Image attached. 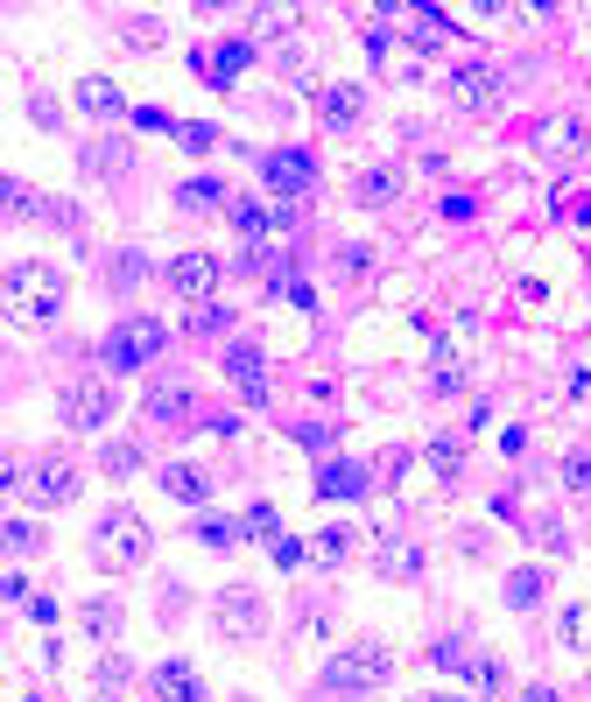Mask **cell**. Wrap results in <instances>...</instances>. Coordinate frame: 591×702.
<instances>
[{
    "instance_id": "45",
    "label": "cell",
    "mask_w": 591,
    "mask_h": 702,
    "mask_svg": "<svg viewBox=\"0 0 591 702\" xmlns=\"http://www.w3.org/2000/svg\"><path fill=\"white\" fill-rule=\"evenodd\" d=\"M22 702H42V695H22Z\"/></svg>"
},
{
    "instance_id": "33",
    "label": "cell",
    "mask_w": 591,
    "mask_h": 702,
    "mask_svg": "<svg viewBox=\"0 0 591 702\" xmlns=\"http://www.w3.org/2000/svg\"><path fill=\"white\" fill-rule=\"evenodd\" d=\"M430 661L443 667V675H471V661H479V653H465V647H451V639H443V647H430Z\"/></svg>"
},
{
    "instance_id": "9",
    "label": "cell",
    "mask_w": 591,
    "mask_h": 702,
    "mask_svg": "<svg viewBox=\"0 0 591 702\" xmlns=\"http://www.w3.org/2000/svg\"><path fill=\"white\" fill-rule=\"evenodd\" d=\"M22 492H28L36 506H71V499H78V464H64V457H42V464L28 471Z\"/></svg>"
},
{
    "instance_id": "5",
    "label": "cell",
    "mask_w": 591,
    "mask_h": 702,
    "mask_svg": "<svg viewBox=\"0 0 591 702\" xmlns=\"http://www.w3.org/2000/svg\"><path fill=\"white\" fill-rule=\"evenodd\" d=\"M113 408H121V386H113L106 372H85V380L64 394L71 429H106V422H113Z\"/></svg>"
},
{
    "instance_id": "12",
    "label": "cell",
    "mask_w": 591,
    "mask_h": 702,
    "mask_svg": "<svg viewBox=\"0 0 591 702\" xmlns=\"http://www.w3.org/2000/svg\"><path fill=\"white\" fill-rule=\"evenodd\" d=\"M261 176H268V190H275V197H303V190H310V176H317V169H310V155H296V148H282V155H268V162H261Z\"/></svg>"
},
{
    "instance_id": "32",
    "label": "cell",
    "mask_w": 591,
    "mask_h": 702,
    "mask_svg": "<svg viewBox=\"0 0 591 702\" xmlns=\"http://www.w3.org/2000/svg\"><path fill=\"white\" fill-rule=\"evenodd\" d=\"M148 414H155V422H184V414H190V400L162 386V394H148Z\"/></svg>"
},
{
    "instance_id": "14",
    "label": "cell",
    "mask_w": 591,
    "mask_h": 702,
    "mask_svg": "<svg viewBox=\"0 0 591 702\" xmlns=\"http://www.w3.org/2000/svg\"><path fill=\"white\" fill-rule=\"evenodd\" d=\"M226 372H232V386H240L247 400H268V358H261L254 345H232L226 352Z\"/></svg>"
},
{
    "instance_id": "23",
    "label": "cell",
    "mask_w": 591,
    "mask_h": 702,
    "mask_svg": "<svg viewBox=\"0 0 591 702\" xmlns=\"http://www.w3.org/2000/svg\"><path fill=\"white\" fill-rule=\"evenodd\" d=\"M78 113H92V119H113V113H121L113 78H85V85H78Z\"/></svg>"
},
{
    "instance_id": "34",
    "label": "cell",
    "mask_w": 591,
    "mask_h": 702,
    "mask_svg": "<svg viewBox=\"0 0 591 702\" xmlns=\"http://www.w3.org/2000/svg\"><path fill=\"white\" fill-rule=\"evenodd\" d=\"M176 141H184L190 155H204V148L218 141V127H204V119H184V127H176Z\"/></svg>"
},
{
    "instance_id": "6",
    "label": "cell",
    "mask_w": 591,
    "mask_h": 702,
    "mask_svg": "<svg viewBox=\"0 0 591 702\" xmlns=\"http://www.w3.org/2000/svg\"><path fill=\"white\" fill-rule=\"evenodd\" d=\"M212 625H218L226 639H254V633H268V604H261L254 590H226V597L212 604Z\"/></svg>"
},
{
    "instance_id": "13",
    "label": "cell",
    "mask_w": 591,
    "mask_h": 702,
    "mask_svg": "<svg viewBox=\"0 0 591 702\" xmlns=\"http://www.w3.org/2000/svg\"><path fill=\"white\" fill-rule=\"evenodd\" d=\"M536 148H542L550 162H570V155H584V119H578V113H556V119H542Z\"/></svg>"
},
{
    "instance_id": "11",
    "label": "cell",
    "mask_w": 591,
    "mask_h": 702,
    "mask_svg": "<svg viewBox=\"0 0 591 702\" xmlns=\"http://www.w3.org/2000/svg\"><path fill=\"white\" fill-rule=\"evenodd\" d=\"M360 113H366V92H360V85H324V92H317V119L331 133L360 127Z\"/></svg>"
},
{
    "instance_id": "28",
    "label": "cell",
    "mask_w": 591,
    "mask_h": 702,
    "mask_svg": "<svg viewBox=\"0 0 591 702\" xmlns=\"http://www.w3.org/2000/svg\"><path fill=\"white\" fill-rule=\"evenodd\" d=\"M176 204H184V212H212V204H226V183L198 176V183H184V190H176Z\"/></svg>"
},
{
    "instance_id": "22",
    "label": "cell",
    "mask_w": 591,
    "mask_h": 702,
    "mask_svg": "<svg viewBox=\"0 0 591 702\" xmlns=\"http://www.w3.org/2000/svg\"><path fill=\"white\" fill-rule=\"evenodd\" d=\"M451 36H457V22H451V14H437V8H416V36H408L416 50H443Z\"/></svg>"
},
{
    "instance_id": "25",
    "label": "cell",
    "mask_w": 591,
    "mask_h": 702,
    "mask_svg": "<svg viewBox=\"0 0 591 702\" xmlns=\"http://www.w3.org/2000/svg\"><path fill=\"white\" fill-rule=\"evenodd\" d=\"M542 590H550V576H542V570H514V576H507V604H514V611H536Z\"/></svg>"
},
{
    "instance_id": "4",
    "label": "cell",
    "mask_w": 591,
    "mask_h": 702,
    "mask_svg": "<svg viewBox=\"0 0 591 702\" xmlns=\"http://www.w3.org/2000/svg\"><path fill=\"white\" fill-rule=\"evenodd\" d=\"M162 345H169V331H162L155 317H127V323H113V337H106V372H135L148 366Z\"/></svg>"
},
{
    "instance_id": "20",
    "label": "cell",
    "mask_w": 591,
    "mask_h": 702,
    "mask_svg": "<svg viewBox=\"0 0 591 702\" xmlns=\"http://www.w3.org/2000/svg\"><path fill=\"white\" fill-rule=\"evenodd\" d=\"M430 386H437V394H457V386H465V345H457V337H443V345H437Z\"/></svg>"
},
{
    "instance_id": "3",
    "label": "cell",
    "mask_w": 591,
    "mask_h": 702,
    "mask_svg": "<svg viewBox=\"0 0 591 702\" xmlns=\"http://www.w3.org/2000/svg\"><path fill=\"white\" fill-rule=\"evenodd\" d=\"M99 562H106V570H141L148 562V548H155V534H148V520L141 513H127V506H113L106 520H99Z\"/></svg>"
},
{
    "instance_id": "40",
    "label": "cell",
    "mask_w": 591,
    "mask_h": 702,
    "mask_svg": "<svg viewBox=\"0 0 591 702\" xmlns=\"http://www.w3.org/2000/svg\"><path fill=\"white\" fill-rule=\"evenodd\" d=\"M8 548H14V556H28V548H36V527H28V520H8Z\"/></svg>"
},
{
    "instance_id": "27",
    "label": "cell",
    "mask_w": 591,
    "mask_h": 702,
    "mask_svg": "<svg viewBox=\"0 0 591 702\" xmlns=\"http://www.w3.org/2000/svg\"><path fill=\"white\" fill-rule=\"evenodd\" d=\"M78 618H85V633H92V639H113V633H121V604H113V597H92Z\"/></svg>"
},
{
    "instance_id": "30",
    "label": "cell",
    "mask_w": 591,
    "mask_h": 702,
    "mask_svg": "<svg viewBox=\"0 0 591 702\" xmlns=\"http://www.w3.org/2000/svg\"><path fill=\"white\" fill-rule=\"evenodd\" d=\"M99 471H106V477H135V471H141V450H135V443H106Z\"/></svg>"
},
{
    "instance_id": "10",
    "label": "cell",
    "mask_w": 591,
    "mask_h": 702,
    "mask_svg": "<svg viewBox=\"0 0 591 702\" xmlns=\"http://www.w3.org/2000/svg\"><path fill=\"white\" fill-rule=\"evenodd\" d=\"M148 702H204V681L190 661H162L155 675H148Z\"/></svg>"
},
{
    "instance_id": "36",
    "label": "cell",
    "mask_w": 591,
    "mask_h": 702,
    "mask_svg": "<svg viewBox=\"0 0 591 702\" xmlns=\"http://www.w3.org/2000/svg\"><path fill=\"white\" fill-rule=\"evenodd\" d=\"M198 541H204V548H232V541H240V527H232V520H204Z\"/></svg>"
},
{
    "instance_id": "7",
    "label": "cell",
    "mask_w": 591,
    "mask_h": 702,
    "mask_svg": "<svg viewBox=\"0 0 591 702\" xmlns=\"http://www.w3.org/2000/svg\"><path fill=\"white\" fill-rule=\"evenodd\" d=\"M451 106H457V113H493V106H500L493 64H457V71H451Z\"/></svg>"
},
{
    "instance_id": "43",
    "label": "cell",
    "mask_w": 591,
    "mask_h": 702,
    "mask_svg": "<svg viewBox=\"0 0 591 702\" xmlns=\"http://www.w3.org/2000/svg\"><path fill=\"white\" fill-rule=\"evenodd\" d=\"M521 702H564V695H556V689H550V681H536V689H528Z\"/></svg>"
},
{
    "instance_id": "31",
    "label": "cell",
    "mask_w": 591,
    "mask_h": 702,
    "mask_svg": "<svg viewBox=\"0 0 591 702\" xmlns=\"http://www.w3.org/2000/svg\"><path fill=\"white\" fill-rule=\"evenodd\" d=\"M240 527H247V534H261V541H275V534H282V513H275V506L261 499V506H247V520H240Z\"/></svg>"
},
{
    "instance_id": "8",
    "label": "cell",
    "mask_w": 591,
    "mask_h": 702,
    "mask_svg": "<svg viewBox=\"0 0 591 702\" xmlns=\"http://www.w3.org/2000/svg\"><path fill=\"white\" fill-rule=\"evenodd\" d=\"M162 275H169V289L184 295V303H212V289H218V260L212 253H176Z\"/></svg>"
},
{
    "instance_id": "44",
    "label": "cell",
    "mask_w": 591,
    "mask_h": 702,
    "mask_svg": "<svg viewBox=\"0 0 591 702\" xmlns=\"http://www.w3.org/2000/svg\"><path fill=\"white\" fill-rule=\"evenodd\" d=\"M416 702H471V695H416Z\"/></svg>"
},
{
    "instance_id": "35",
    "label": "cell",
    "mask_w": 591,
    "mask_h": 702,
    "mask_svg": "<svg viewBox=\"0 0 591 702\" xmlns=\"http://www.w3.org/2000/svg\"><path fill=\"white\" fill-rule=\"evenodd\" d=\"M564 485L570 492H591V450H570L564 457Z\"/></svg>"
},
{
    "instance_id": "38",
    "label": "cell",
    "mask_w": 591,
    "mask_h": 702,
    "mask_svg": "<svg viewBox=\"0 0 591 702\" xmlns=\"http://www.w3.org/2000/svg\"><path fill=\"white\" fill-rule=\"evenodd\" d=\"M402 471H408V450H402V443H388V450L374 457V477H402Z\"/></svg>"
},
{
    "instance_id": "19",
    "label": "cell",
    "mask_w": 591,
    "mask_h": 702,
    "mask_svg": "<svg viewBox=\"0 0 591 702\" xmlns=\"http://www.w3.org/2000/svg\"><path fill=\"white\" fill-rule=\"evenodd\" d=\"M374 570H380V576H416V570H423V548H416V541H394V534H388V541L374 548Z\"/></svg>"
},
{
    "instance_id": "41",
    "label": "cell",
    "mask_w": 591,
    "mask_h": 702,
    "mask_svg": "<svg viewBox=\"0 0 591 702\" xmlns=\"http://www.w3.org/2000/svg\"><path fill=\"white\" fill-rule=\"evenodd\" d=\"M536 534H542V548H550V556H564V548H570V541H564V527H556V520H536Z\"/></svg>"
},
{
    "instance_id": "29",
    "label": "cell",
    "mask_w": 591,
    "mask_h": 702,
    "mask_svg": "<svg viewBox=\"0 0 591 702\" xmlns=\"http://www.w3.org/2000/svg\"><path fill=\"white\" fill-rule=\"evenodd\" d=\"M268 226H282V218L261 212V204H232V232H240V239H261Z\"/></svg>"
},
{
    "instance_id": "24",
    "label": "cell",
    "mask_w": 591,
    "mask_h": 702,
    "mask_svg": "<svg viewBox=\"0 0 591 702\" xmlns=\"http://www.w3.org/2000/svg\"><path fill=\"white\" fill-rule=\"evenodd\" d=\"M423 457H430V471L451 485V477L465 471V436H430V450H423Z\"/></svg>"
},
{
    "instance_id": "26",
    "label": "cell",
    "mask_w": 591,
    "mask_h": 702,
    "mask_svg": "<svg viewBox=\"0 0 591 702\" xmlns=\"http://www.w3.org/2000/svg\"><path fill=\"white\" fill-rule=\"evenodd\" d=\"M247 64H254V42H226V50H218L212 56V64H204V71H212V85H232V78H240V71Z\"/></svg>"
},
{
    "instance_id": "2",
    "label": "cell",
    "mask_w": 591,
    "mask_h": 702,
    "mask_svg": "<svg viewBox=\"0 0 591 702\" xmlns=\"http://www.w3.org/2000/svg\"><path fill=\"white\" fill-rule=\"evenodd\" d=\"M388 681H394V653L380 639H360V647L324 661V689L331 695H366V689H388Z\"/></svg>"
},
{
    "instance_id": "21",
    "label": "cell",
    "mask_w": 591,
    "mask_h": 702,
    "mask_svg": "<svg viewBox=\"0 0 591 702\" xmlns=\"http://www.w3.org/2000/svg\"><path fill=\"white\" fill-rule=\"evenodd\" d=\"M317 492H324V499H360V492H366V471L360 464H324L317 471Z\"/></svg>"
},
{
    "instance_id": "16",
    "label": "cell",
    "mask_w": 591,
    "mask_h": 702,
    "mask_svg": "<svg viewBox=\"0 0 591 702\" xmlns=\"http://www.w3.org/2000/svg\"><path fill=\"white\" fill-rule=\"evenodd\" d=\"M352 556H360V534H352V527H324V534H310V562H324V570H345Z\"/></svg>"
},
{
    "instance_id": "17",
    "label": "cell",
    "mask_w": 591,
    "mask_h": 702,
    "mask_svg": "<svg viewBox=\"0 0 591 702\" xmlns=\"http://www.w3.org/2000/svg\"><path fill=\"white\" fill-rule=\"evenodd\" d=\"M162 492L184 499V506H204V499H212V477H204L198 464H169V471H162Z\"/></svg>"
},
{
    "instance_id": "15",
    "label": "cell",
    "mask_w": 591,
    "mask_h": 702,
    "mask_svg": "<svg viewBox=\"0 0 591 702\" xmlns=\"http://www.w3.org/2000/svg\"><path fill=\"white\" fill-rule=\"evenodd\" d=\"M402 183H408V176L394 169V162H374V169H360L352 197H360V204H394V197H402Z\"/></svg>"
},
{
    "instance_id": "39",
    "label": "cell",
    "mask_w": 591,
    "mask_h": 702,
    "mask_svg": "<svg viewBox=\"0 0 591 702\" xmlns=\"http://www.w3.org/2000/svg\"><path fill=\"white\" fill-rule=\"evenodd\" d=\"M121 681H127V661H121V653H106V661H99V689H121Z\"/></svg>"
},
{
    "instance_id": "1",
    "label": "cell",
    "mask_w": 591,
    "mask_h": 702,
    "mask_svg": "<svg viewBox=\"0 0 591 702\" xmlns=\"http://www.w3.org/2000/svg\"><path fill=\"white\" fill-rule=\"evenodd\" d=\"M64 275L56 267H42V260H14L8 267V281H0V303H8V317L14 323H50L56 309H64Z\"/></svg>"
},
{
    "instance_id": "18",
    "label": "cell",
    "mask_w": 591,
    "mask_h": 702,
    "mask_svg": "<svg viewBox=\"0 0 591 702\" xmlns=\"http://www.w3.org/2000/svg\"><path fill=\"white\" fill-rule=\"evenodd\" d=\"M556 639H564V653H591V597L564 604V618H556Z\"/></svg>"
},
{
    "instance_id": "37",
    "label": "cell",
    "mask_w": 591,
    "mask_h": 702,
    "mask_svg": "<svg viewBox=\"0 0 591 702\" xmlns=\"http://www.w3.org/2000/svg\"><path fill=\"white\" fill-rule=\"evenodd\" d=\"M268 556H275V570H296V562L310 556V548H303V541H289V534H275V541H268Z\"/></svg>"
},
{
    "instance_id": "42",
    "label": "cell",
    "mask_w": 591,
    "mask_h": 702,
    "mask_svg": "<svg viewBox=\"0 0 591 702\" xmlns=\"http://www.w3.org/2000/svg\"><path fill=\"white\" fill-rule=\"evenodd\" d=\"M570 218H578V226L591 232V197H570Z\"/></svg>"
}]
</instances>
